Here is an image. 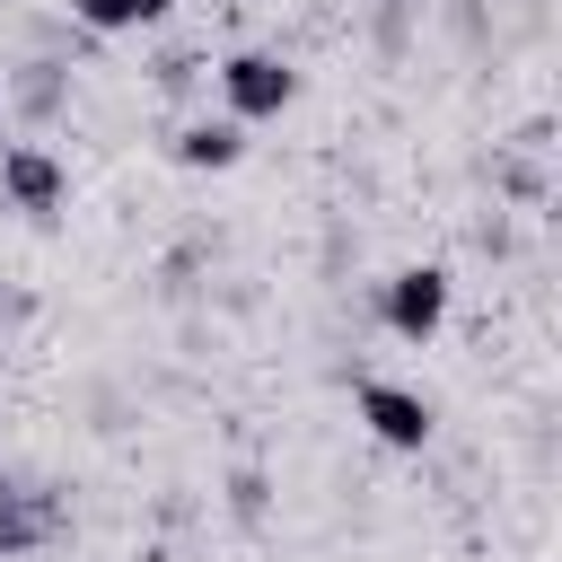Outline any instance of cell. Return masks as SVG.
Wrapping results in <instances>:
<instances>
[{
	"label": "cell",
	"mask_w": 562,
	"mask_h": 562,
	"mask_svg": "<svg viewBox=\"0 0 562 562\" xmlns=\"http://www.w3.org/2000/svg\"><path fill=\"white\" fill-rule=\"evenodd\" d=\"M79 9V26H97V35H132V26H158L167 18V0H70Z\"/></svg>",
	"instance_id": "6"
},
{
	"label": "cell",
	"mask_w": 562,
	"mask_h": 562,
	"mask_svg": "<svg viewBox=\"0 0 562 562\" xmlns=\"http://www.w3.org/2000/svg\"><path fill=\"white\" fill-rule=\"evenodd\" d=\"M360 422H369L386 448H422V439H430V404H422L413 386H386V378L360 386Z\"/></svg>",
	"instance_id": "4"
},
{
	"label": "cell",
	"mask_w": 562,
	"mask_h": 562,
	"mask_svg": "<svg viewBox=\"0 0 562 562\" xmlns=\"http://www.w3.org/2000/svg\"><path fill=\"white\" fill-rule=\"evenodd\" d=\"M61 158L44 149V140H18V149H0V202L9 211H53L61 202Z\"/></svg>",
	"instance_id": "3"
},
{
	"label": "cell",
	"mask_w": 562,
	"mask_h": 562,
	"mask_svg": "<svg viewBox=\"0 0 562 562\" xmlns=\"http://www.w3.org/2000/svg\"><path fill=\"white\" fill-rule=\"evenodd\" d=\"M220 88H228V114L237 123H263V114H281L299 97V70L272 61V53H228L220 61Z\"/></svg>",
	"instance_id": "1"
},
{
	"label": "cell",
	"mask_w": 562,
	"mask_h": 562,
	"mask_svg": "<svg viewBox=\"0 0 562 562\" xmlns=\"http://www.w3.org/2000/svg\"><path fill=\"white\" fill-rule=\"evenodd\" d=\"M44 536H53V509L26 501V492H0V562L26 553V544H44Z\"/></svg>",
	"instance_id": "5"
},
{
	"label": "cell",
	"mask_w": 562,
	"mask_h": 562,
	"mask_svg": "<svg viewBox=\"0 0 562 562\" xmlns=\"http://www.w3.org/2000/svg\"><path fill=\"white\" fill-rule=\"evenodd\" d=\"M386 325H395L404 342H430V334L448 325V272H439V263L395 272V281H386Z\"/></svg>",
	"instance_id": "2"
},
{
	"label": "cell",
	"mask_w": 562,
	"mask_h": 562,
	"mask_svg": "<svg viewBox=\"0 0 562 562\" xmlns=\"http://www.w3.org/2000/svg\"><path fill=\"white\" fill-rule=\"evenodd\" d=\"M237 149H246V140H237V123H193V132L176 140V158H184V167H237Z\"/></svg>",
	"instance_id": "7"
}]
</instances>
